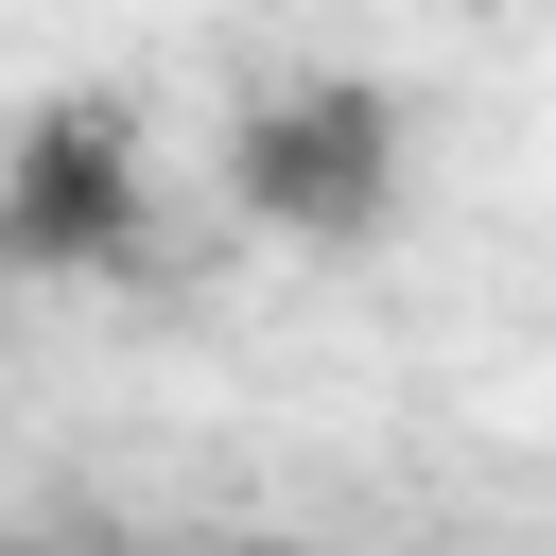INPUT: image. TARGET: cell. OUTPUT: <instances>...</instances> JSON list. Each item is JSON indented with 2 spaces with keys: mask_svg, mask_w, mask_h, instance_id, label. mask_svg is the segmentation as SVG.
<instances>
[{
  "mask_svg": "<svg viewBox=\"0 0 556 556\" xmlns=\"http://www.w3.org/2000/svg\"><path fill=\"white\" fill-rule=\"evenodd\" d=\"M400 174H417V122L365 70H278V87L226 104V208L278 226V243H365L400 208Z\"/></svg>",
  "mask_w": 556,
  "mask_h": 556,
  "instance_id": "cell-1",
  "label": "cell"
},
{
  "mask_svg": "<svg viewBox=\"0 0 556 556\" xmlns=\"http://www.w3.org/2000/svg\"><path fill=\"white\" fill-rule=\"evenodd\" d=\"M0 261L17 278H156V156L104 87H70L0 139Z\"/></svg>",
  "mask_w": 556,
  "mask_h": 556,
  "instance_id": "cell-2",
  "label": "cell"
}]
</instances>
